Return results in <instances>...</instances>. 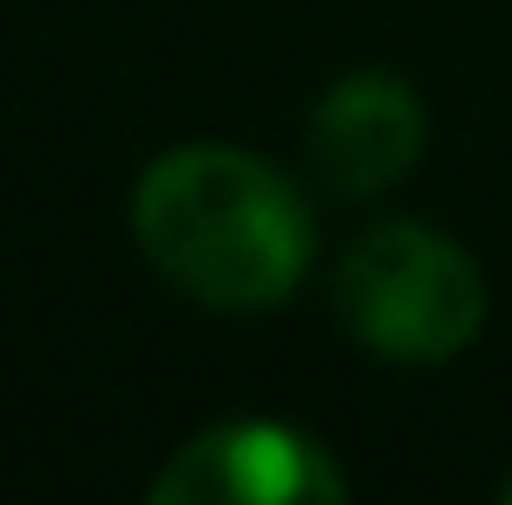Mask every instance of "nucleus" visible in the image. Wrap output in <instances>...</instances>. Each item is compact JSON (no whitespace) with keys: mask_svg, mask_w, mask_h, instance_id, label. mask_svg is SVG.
Listing matches in <instances>:
<instances>
[{"mask_svg":"<svg viewBox=\"0 0 512 505\" xmlns=\"http://www.w3.org/2000/svg\"><path fill=\"white\" fill-rule=\"evenodd\" d=\"M132 236L180 298L208 312L284 305L319 250L291 173L243 146H173L132 187Z\"/></svg>","mask_w":512,"mask_h":505,"instance_id":"1","label":"nucleus"},{"mask_svg":"<svg viewBox=\"0 0 512 505\" xmlns=\"http://www.w3.org/2000/svg\"><path fill=\"white\" fill-rule=\"evenodd\" d=\"M333 312L360 353L395 367L457 360L485 326V277L429 222H374L333 277Z\"/></svg>","mask_w":512,"mask_h":505,"instance_id":"2","label":"nucleus"},{"mask_svg":"<svg viewBox=\"0 0 512 505\" xmlns=\"http://www.w3.org/2000/svg\"><path fill=\"white\" fill-rule=\"evenodd\" d=\"M153 505H333L346 499L340 457L291 422H215L187 436L146 485Z\"/></svg>","mask_w":512,"mask_h":505,"instance_id":"3","label":"nucleus"},{"mask_svg":"<svg viewBox=\"0 0 512 505\" xmlns=\"http://www.w3.org/2000/svg\"><path fill=\"white\" fill-rule=\"evenodd\" d=\"M423 97L388 77V70H353L312 104L305 125V160L319 173L326 194L340 201H374L395 180H409V167L423 160Z\"/></svg>","mask_w":512,"mask_h":505,"instance_id":"4","label":"nucleus"},{"mask_svg":"<svg viewBox=\"0 0 512 505\" xmlns=\"http://www.w3.org/2000/svg\"><path fill=\"white\" fill-rule=\"evenodd\" d=\"M506 499H512V478H506Z\"/></svg>","mask_w":512,"mask_h":505,"instance_id":"5","label":"nucleus"}]
</instances>
